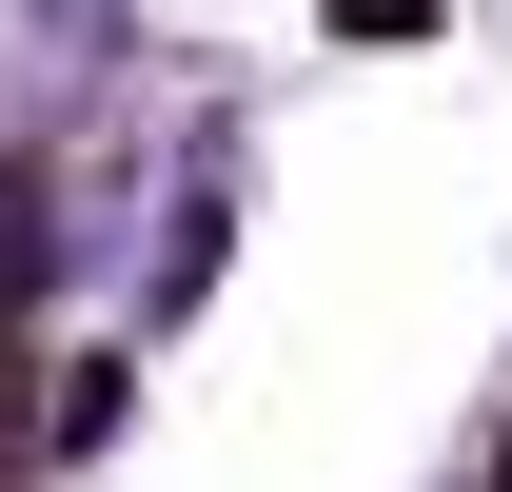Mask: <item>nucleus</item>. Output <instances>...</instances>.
Listing matches in <instances>:
<instances>
[{
  "label": "nucleus",
  "mask_w": 512,
  "mask_h": 492,
  "mask_svg": "<svg viewBox=\"0 0 512 492\" xmlns=\"http://www.w3.org/2000/svg\"><path fill=\"white\" fill-rule=\"evenodd\" d=\"M493 492H512V433H493Z\"/></svg>",
  "instance_id": "obj_2"
},
{
  "label": "nucleus",
  "mask_w": 512,
  "mask_h": 492,
  "mask_svg": "<svg viewBox=\"0 0 512 492\" xmlns=\"http://www.w3.org/2000/svg\"><path fill=\"white\" fill-rule=\"evenodd\" d=\"M0 492H40V394H20V355H0Z\"/></svg>",
  "instance_id": "obj_1"
}]
</instances>
